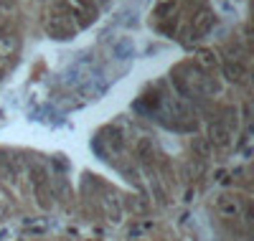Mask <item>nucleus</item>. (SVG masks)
<instances>
[{
  "label": "nucleus",
  "instance_id": "obj_1",
  "mask_svg": "<svg viewBox=\"0 0 254 241\" xmlns=\"http://www.w3.org/2000/svg\"><path fill=\"white\" fill-rule=\"evenodd\" d=\"M46 33L56 41H66L74 38L76 33V23H74V15H71V5L69 3H56L54 10L49 13L46 20Z\"/></svg>",
  "mask_w": 254,
  "mask_h": 241
},
{
  "label": "nucleus",
  "instance_id": "obj_2",
  "mask_svg": "<svg viewBox=\"0 0 254 241\" xmlns=\"http://www.w3.org/2000/svg\"><path fill=\"white\" fill-rule=\"evenodd\" d=\"M214 23H216V15H214V10L201 8V10L193 15V20H190V36H193V38L206 36L211 28H214Z\"/></svg>",
  "mask_w": 254,
  "mask_h": 241
},
{
  "label": "nucleus",
  "instance_id": "obj_3",
  "mask_svg": "<svg viewBox=\"0 0 254 241\" xmlns=\"http://www.w3.org/2000/svg\"><path fill=\"white\" fill-rule=\"evenodd\" d=\"M206 142L214 147H229L231 145V127H226L224 122H211Z\"/></svg>",
  "mask_w": 254,
  "mask_h": 241
},
{
  "label": "nucleus",
  "instance_id": "obj_4",
  "mask_svg": "<svg viewBox=\"0 0 254 241\" xmlns=\"http://www.w3.org/2000/svg\"><path fill=\"white\" fill-rule=\"evenodd\" d=\"M216 208H219V213H221V216L237 218V216L242 213V201L237 198V195H231V193H224V195H219Z\"/></svg>",
  "mask_w": 254,
  "mask_h": 241
},
{
  "label": "nucleus",
  "instance_id": "obj_5",
  "mask_svg": "<svg viewBox=\"0 0 254 241\" xmlns=\"http://www.w3.org/2000/svg\"><path fill=\"white\" fill-rule=\"evenodd\" d=\"M165 112L171 115L176 122H188L190 117H193V115H190V107H188V102H183V99H176V97L165 102Z\"/></svg>",
  "mask_w": 254,
  "mask_h": 241
},
{
  "label": "nucleus",
  "instance_id": "obj_6",
  "mask_svg": "<svg viewBox=\"0 0 254 241\" xmlns=\"http://www.w3.org/2000/svg\"><path fill=\"white\" fill-rule=\"evenodd\" d=\"M247 66H244V63L242 61H226L224 63V76H226V81H234V84H242L244 79H247Z\"/></svg>",
  "mask_w": 254,
  "mask_h": 241
},
{
  "label": "nucleus",
  "instance_id": "obj_7",
  "mask_svg": "<svg viewBox=\"0 0 254 241\" xmlns=\"http://www.w3.org/2000/svg\"><path fill=\"white\" fill-rule=\"evenodd\" d=\"M135 158H140V160H153L155 158V142L150 140V137H140L137 142H135Z\"/></svg>",
  "mask_w": 254,
  "mask_h": 241
},
{
  "label": "nucleus",
  "instance_id": "obj_8",
  "mask_svg": "<svg viewBox=\"0 0 254 241\" xmlns=\"http://www.w3.org/2000/svg\"><path fill=\"white\" fill-rule=\"evenodd\" d=\"M216 63H219V59H216V54H214V51H208V49L198 51V59H196V66H206V69H214Z\"/></svg>",
  "mask_w": 254,
  "mask_h": 241
},
{
  "label": "nucleus",
  "instance_id": "obj_9",
  "mask_svg": "<svg viewBox=\"0 0 254 241\" xmlns=\"http://www.w3.org/2000/svg\"><path fill=\"white\" fill-rule=\"evenodd\" d=\"M190 147H193V152L198 158H208V152H211V147H208V142L203 137H196L193 142H190Z\"/></svg>",
  "mask_w": 254,
  "mask_h": 241
},
{
  "label": "nucleus",
  "instance_id": "obj_10",
  "mask_svg": "<svg viewBox=\"0 0 254 241\" xmlns=\"http://www.w3.org/2000/svg\"><path fill=\"white\" fill-rule=\"evenodd\" d=\"M176 10V0H165V3H160L155 8V15L158 18H168V13H173Z\"/></svg>",
  "mask_w": 254,
  "mask_h": 241
},
{
  "label": "nucleus",
  "instance_id": "obj_11",
  "mask_svg": "<svg viewBox=\"0 0 254 241\" xmlns=\"http://www.w3.org/2000/svg\"><path fill=\"white\" fill-rule=\"evenodd\" d=\"M10 208V198H8V193L5 190H0V218H3Z\"/></svg>",
  "mask_w": 254,
  "mask_h": 241
},
{
  "label": "nucleus",
  "instance_id": "obj_12",
  "mask_svg": "<svg viewBox=\"0 0 254 241\" xmlns=\"http://www.w3.org/2000/svg\"><path fill=\"white\" fill-rule=\"evenodd\" d=\"M107 142H110V145H112V147H115L117 152H120V150L125 147V142H122V137H120V132H110V137H107Z\"/></svg>",
  "mask_w": 254,
  "mask_h": 241
},
{
  "label": "nucleus",
  "instance_id": "obj_13",
  "mask_svg": "<svg viewBox=\"0 0 254 241\" xmlns=\"http://www.w3.org/2000/svg\"><path fill=\"white\" fill-rule=\"evenodd\" d=\"M0 5H3V8H10V5H13V0H0Z\"/></svg>",
  "mask_w": 254,
  "mask_h": 241
},
{
  "label": "nucleus",
  "instance_id": "obj_14",
  "mask_svg": "<svg viewBox=\"0 0 254 241\" xmlns=\"http://www.w3.org/2000/svg\"><path fill=\"white\" fill-rule=\"evenodd\" d=\"M3 61H5V59H3V56H0V63H3Z\"/></svg>",
  "mask_w": 254,
  "mask_h": 241
}]
</instances>
